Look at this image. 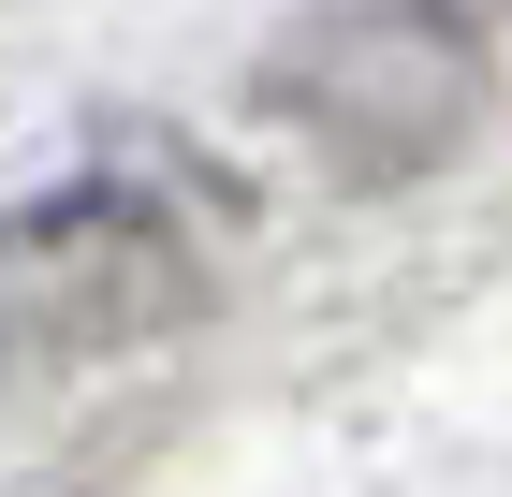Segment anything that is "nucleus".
I'll list each match as a JSON object with an SVG mask.
<instances>
[{
    "label": "nucleus",
    "mask_w": 512,
    "mask_h": 497,
    "mask_svg": "<svg viewBox=\"0 0 512 497\" xmlns=\"http://www.w3.org/2000/svg\"><path fill=\"white\" fill-rule=\"evenodd\" d=\"M220 278V191L161 147H118L59 191L0 205V395H44L103 351L176 337Z\"/></svg>",
    "instance_id": "nucleus-1"
},
{
    "label": "nucleus",
    "mask_w": 512,
    "mask_h": 497,
    "mask_svg": "<svg viewBox=\"0 0 512 497\" xmlns=\"http://www.w3.org/2000/svg\"><path fill=\"white\" fill-rule=\"evenodd\" d=\"M264 103L293 117V132H308L337 176L395 191V176H425V161L469 132L483 59H469V30H454L439 0H381V15H337V30H308V44L264 74Z\"/></svg>",
    "instance_id": "nucleus-2"
}]
</instances>
